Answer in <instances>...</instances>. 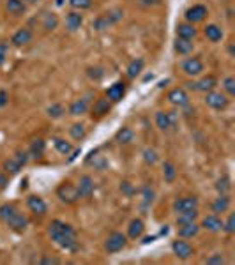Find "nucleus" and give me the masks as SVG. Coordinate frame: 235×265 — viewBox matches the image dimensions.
Listing matches in <instances>:
<instances>
[{"mask_svg":"<svg viewBox=\"0 0 235 265\" xmlns=\"http://www.w3.org/2000/svg\"><path fill=\"white\" fill-rule=\"evenodd\" d=\"M122 18H124V11L122 9H111V11H108V13L101 14V16H98L94 20L92 28L98 32H103L106 30V28H110V26H113L115 23H119Z\"/></svg>","mask_w":235,"mask_h":265,"instance_id":"nucleus-2","label":"nucleus"},{"mask_svg":"<svg viewBox=\"0 0 235 265\" xmlns=\"http://www.w3.org/2000/svg\"><path fill=\"white\" fill-rule=\"evenodd\" d=\"M57 5H62V0H57Z\"/></svg>","mask_w":235,"mask_h":265,"instance_id":"nucleus-59","label":"nucleus"},{"mask_svg":"<svg viewBox=\"0 0 235 265\" xmlns=\"http://www.w3.org/2000/svg\"><path fill=\"white\" fill-rule=\"evenodd\" d=\"M175 124V113L173 111H156V126L161 131H168Z\"/></svg>","mask_w":235,"mask_h":265,"instance_id":"nucleus-15","label":"nucleus"},{"mask_svg":"<svg viewBox=\"0 0 235 265\" xmlns=\"http://www.w3.org/2000/svg\"><path fill=\"white\" fill-rule=\"evenodd\" d=\"M13 159L20 164V166L23 168V166H25V164L28 163V159H30V156H28L27 150H16V154L13 156Z\"/></svg>","mask_w":235,"mask_h":265,"instance_id":"nucleus-45","label":"nucleus"},{"mask_svg":"<svg viewBox=\"0 0 235 265\" xmlns=\"http://www.w3.org/2000/svg\"><path fill=\"white\" fill-rule=\"evenodd\" d=\"M133 140H134V132L131 128H120L115 132V141L120 143V145H129Z\"/></svg>","mask_w":235,"mask_h":265,"instance_id":"nucleus-30","label":"nucleus"},{"mask_svg":"<svg viewBox=\"0 0 235 265\" xmlns=\"http://www.w3.org/2000/svg\"><path fill=\"white\" fill-rule=\"evenodd\" d=\"M20 170H22V166H20L13 158L4 161V172L7 173V175H16V173H20Z\"/></svg>","mask_w":235,"mask_h":265,"instance_id":"nucleus-40","label":"nucleus"},{"mask_svg":"<svg viewBox=\"0 0 235 265\" xmlns=\"http://www.w3.org/2000/svg\"><path fill=\"white\" fill-rule=\"evenodd\" d=\"M53 147L58 154H62V156H69L73 152L71 141H66L64 138H53Z\"/></svg>","mask_w":235,"mask_h":265,"instance_id":"nucleus-34","label":"nucleus"},{"mask_svg":"<svg viewBox=\"0 0 235 265\" xmlns=\"http://www.w3.org/2000/svg\"><path fill=\"white\" fill-rule=\"evenodd\" d=\"M57 198L60 200L66 205H73L80 200V194H78V189H76V184L73 182H62V184L57 187Z\"/></svg>","mask_w":235,"mask_h":265,"instance_id":"nucleus-3","label":"nucleus"},{"mask_svg":"<svg viewBox=\"0 0 235 265\" xmlns=\"http://www.w3.org/2000/svg\"><path fill=\"white\" fill-rule=\"evenodd\" d=\"M7 103H9V94L5 92V90H0V108L7 106Z\"/></svg>","mask_w":235,"mask_h":265,"instance_id":"nucleus-52","label":"nucleus"},{"mask_svg":"<svg viewBox=\"0 0 235 265\" xmlns=\"http://www.w3.org/2000/svg\"><path fill=\"white\" fill-rule=\"evenodd\" d=\"M126 96V83L124 81H115L106 88V99L110 103H120Z\"/></svg>","mask_w":235,"mask_h":265,"instance_id":"nucleus-14","label":"nucleus"},{"mask_svg":"<svg viewBox=\"0 0 235 265\" xmlns=\"http://www.w3.org/2000/svg\"><path fill=\"white\" fill-rule=\"evenodd\" d=\"M87 110H89L87 99H76L69 105V115H73V117H81L83 113H87Z\"/></svg>","mask_w":235,"mask_h":265,"instance_id":"nucleus-29","label":"nucleus"},{"mask_svg":"<svg viewBox=\"0 0 235 265\" xmlns=\"http://www.w3.org/2000/svg\"><path fill=\"white\" fill-rule=\"evenodd\" d=\"M57 26H58V18H57V14L46 13L45 16H43V28H45V30L52 32V30H55Z\"/></svg>","mask_w":235,"mask_h":265,"instance_id":"nucleus-37","label":"nucleus"},{"mask_svg":"<svg viewBox=\"0 0 235 265\" xmlns=\"http://www.w3.org/2000/svg\"><path fill=\"white\" fill-rule=\"evenodd\" d=\"M223 230H225L226 234H234L235 232V214L232 212V214H228V217H226V221H223Z\"/></svg>","mask_w":235,"mask_h":265,"instance_id":"nucleus-46","label":"nucleus"},{"mask_svg":"<svg viewBox=\"0 0 235 265\" xmlns=\"http://www.w3.org/2000/svg\"><path fill=\"white\" fill-rule=\"evenodd\" d=\"M111 110V103L108 99H98V101H94L92 105V117L96 119H101L104 115H108Z\"/></svg>","mask_w":235,"mask_h":265,"instance_id":"nucleus-25","label":"nucleus"},{"mask_svg":"<svg viewBox=\"0 0 235 265\" xmlns=\"http://www.w3.org/2000/svg\"><path fill=\"white\" fill-rule=\"evenodd\" d=\"M205 105L216 111H221V110H226V108H228V105H230V97L223 92L210 90V92H205Z\"/></svg>","mask_w":235,"mask_h":265,"instance_id":"nucleus-5","label":"nucleus"},{"mask_svg":"<svg viewBox=\"0 0 235 265\" xmlns=\"http://www.w3.org/2000/svg\"><path fill=\"white\" fill-rule=\"evenodd\" d=\"M27 207L30 209L36 216H45L46 211H48V205H46V202L41 196H37V194H30L27 198Z\"/></svg>","mask_w":235,"mask_h":265,"instance_id":"nucleus-17","label":"nucleus"},{"mask_svg":"<svg viewBox=\"0 0 235 265\" xmlns=\"http://www.w3.org/2000/svg\"><path fill=\"white\" fill-rule=\"evenodd\" d=\"M126 246H128V235L122 234V232H113L104 240V249L110 255H115V253L122 251Z\"/></svg>","mask_w":235,"mask_h":265,"instance_id":"nucleus-4","label":"nucleus"},{"mask_svg":"<svg viewBox=\"0 0 235 265\" xmlns=\"http://www.w3.org/2000/svg\"><path fill=\"white\" fill-rule=\"evenodd\" d=\"M172 251L179 260H189L195 255V247L191 246L187 240H184V238H177V240L172 242Z\"/></svg>","mask_w":235,"mask_h":265,"instance_id":"nucleus-6","label":"nucleus"},{"mask_svg":"<svg viewBox=\"0 0 235 265\" xmlns=\"http://www.w3.org/2000/svg\"><path fill=\"white\" fill-rule=\"evenodd\" d=\"M173 212L179 214V212H186V211H193V209H198V198L196 196H181L173 202L172 205Z\"/></svg>","mask_w":235,"mask_h":265,"instance_id":"nucleus-10","label":"nucleus"},{"mask_svg":"<svg viewBox=\"0 0 235 265\" xmlns=\"http://www.w3.org/2000/svg\"><path fill=\"white\" fill-rule=\"evenodd\" d=\"M23 2H25V4H37L39 0H23Z\"/></svg>","mask_w":235,"mask_h":265,"instance_id":"nucleus-58","label":"nucleus"},{"mask_svg":"<svg viewBox=\"0 0 235 265\" xmlns=\"http://www.w3.org/2000/svg\"><path fill=\"white\" fill-rule=\"evenodd\" d=\"M143 5H147V7H151V5H157L161 2V0H140Z\"/></svg>","mask_w":235,"mask_h":265,"instance_id":"nucleus-55","label":"nucleus"},{"mask_svg":"<svg viewBox=\"0 0 235 265\" xmlns=\"http://www.w3.org/2000/svg\"><path fill=\"white\" fill-rule=\"evenodd\" d=\"M166 234H168V226L164 225V226H163V228H161V232H159V235H166Z\"/></svg>","mask_w":235,"mask_h":265,"instance_id":"nucleus-57","label":"nucleus"},{"mask_svg":"<svg viewBox=\"0 0 235 265\" xmlns=\"http://www.w3.org/2000/svg\"><path fill=\"white\" fill-rule=\"evenodd\" d=\"M200 228L207 230V232H212V234H216V232H221L223 230V219L217 214H209V216H205L204 219H202V225H200Z\"/></svg>","mask_w":235,"mask_h":265,"instance_id":"nucleus-16","label":"nucleus"},{"mask_svg":"<svg viewBox=\"0 0 235 265\" xmlns=\"http://www.w3.org/2000/svg\"><path fill=\"white\" fill-rule=\"evenodd\" d=\"M48 235L52 237L57 246H60L64 251L76 253L78 251V238H76V230L69 223H64L60 219H53L48 226Z\"/></svg>","mask_w":235,"mask_h":265,"instance_id":"nucleus-1","label":"nucleus"},{"mask_svg":"<svg viewBox=\"0 0 235 265\" xmlns=\"http://www.w3.org/2000/svg\"><path fill=\"white\" fill-rule=\"evenodd\" d=\"M209 11L205 5L202 4H195L191 5L189 9H186V13H184V16H186V22L191 23V25H195V23H202L205 22V18H207Z\"/></svg>","mask_w":235,"mask_h":265,"instance_id":"nucleus-7","label":"nucleus"},{"mask_svg":"<svg viewBox=\"0 0 235 265\" xmlns=\"http://www.w3.org/2000/svg\"><path fill=\"white\" fill-rule=\"evenodd\" d=\"M173 50L179 55H189L193 50H195V43L191 39H182V37H177L175 43H173Z\"/></svg>","mask_w":235,"mask_h":265,"instance_id":"nucleus-28","label":"nucleus"},{"mask_svg":"<svg viewBox=\"0 0 235 265\" xmlns=\"http://www.w3.org/2000/svg\"><path fill=\"white\" fill-rule=\"evenodd\" d=\"M32 37H34V34H32L30 28H20L11 37V44H13L14 48H23V46L32 43Z\"/></svg>","mask_w":235,"mask_h":265,"instance_id":"nucleus-13","label":"nucleus"},{"mask_svg":"<svg viewBox=\"0 0 235 265\" xmlns=\"http://www.w3.org/2000/svg\"><path fill=\"white\" fill-rule=\"evenodd\" d=\"M39 264H60V260L58 258H53V256H43V258H39Z\"/></svg>","mask_w":235,"mask_h":265,"instance_id":"nucleus-53","label":"nucleus"},{"mask_svg":"<svg viewBox=\"0 0 235 265\" xmlns=\"http://www.w3.org/2000/svg\"><path fill=\"white\" fill-rule=\"evenodd\" d=\"M198 219V209H193V211H186V212H179L177 214V226L181 225H186V223H193V221Z\"/></svg>","mask_w":235,"mask_h":265,"instance_id":"nucleus-31","label":"nucleus"},{"mask_svg":"<svg viewBox=\"0 0 235 265\" xmlns=\"http://www.w3.org/2000/svg\"><path fill=\"white\" fill-rule=\"evenodd\" d=\"M27 152H28V156H30L32 159H41L46 152L45 140H43V138H36V140L30 143V147H28Z\"/></svg>","mask_w":235,"mask_h":265,"instance_id":"nucleus-26","label":"nucleus"},{"mask_svg":"<svg viewBox=\"0 0 235 265\" xmlns=\"http://www.w3.org/2000/svg\"><path fill=\"white\" fill-rule=\"evenodd\" d=\"M69 5L75 11H85V9L92 7V0H69Z\"/></svg>","mask_w":235,"mask_h":265,"instance_id":"nucleus-43","label":"nucleus"},{"mask_svg":"<svg viewBox=\"0 0 235 265\" xmlns=\"http://www.w3.org/2000/svg\"><path fill=\"white\" fill-rule=\"evenodd\" d=\"M9 177H11V175H7L5 172L0 173V189H2V191H4L5 187L9 186Z\"/></svg>","mask_w":235,"mask_h":265,"instance_id":"nucleus-51","label":"nucleus"},{"mask_svg":"<svg viewBox=\"0 0 235 265\" xmlns=\"http://www.w3.org/2000/svg\"><path fill=\"white\" fill-rule=\"evenodd\" d=\"M46 113H48V117H52V119H60V117H64L66 110H64V106L60 105V103H55V105L48 106Z\"/></svg>","mask_w":235,"mask_h":265,"instance_id":"nucleus-39","label":"nucleus"},{"mask_svg":"<svg viewBox=\"0 0 235 265\" xmlns=\"http://www.w3.org/2000/svg\"><path fill=\"white\" fill-rule=\"evenodd\" d=\"M69 134H71L73 140L81 141L85 136H87V129H85V126H83V124H81V122L73 124L71 128H69Z\"/></svg>","mask_w":235,"mask_h":265,"instance_id":"nucleus-36","label":"nucleus"},{"mask_svg":"<svg viewBox=\"0 0 235 265\" xmlns=\"http://www.w3.org/2000/svg\"><path fill=\"white\" fill-rule=\"evenodd\" d=\"M142 196H143V205H151L152 202H154V198H156V193H154V189L152 187H149V186H145L142 189Z\"/></svg>","mask_w":235,"mask_h":265,"instance_id":"nucleus-44","label":"nucleus"},{"mask_svg":"<svg viewBox=\"0 0 235 265\" xmlns=\"http://www.w3.org/2000/svg\"><path fill=\"white\" fill-rule=\"evenodd\" d=\"M76 189H78V194L80 198H90L96 191V182L90 175H81L80 182L76 184Z\"/></svg>","mask_w":235,"mask_h":265,"instance_id":"nucleus-9","label":"nucleus"},{"mask_svg":"<svg viewBox=\"0 0 235 265\" xmlns=\"http://www.w3.org/2000/svg\"><path fill=\"white\" fill-rule=\"evenodd\" d=\"M5 9L13 16H23L27 11V4L23 0H5Z\"/></svg>","mask_w":235,"mask_h":265,"instance_id":"nucleus-27","label":"nucleus"},{"mask_svg":"<svg viewBox=\"0 0 235 265\" xmlns=\"http://www.w3.org/2000/svg\"><path fill=\"white\" fill-rule=\"evenodd\" d=\"M16 211H18V209L14 207L13 203H2V205H0V221L5 223Z\"/></svg>","mask_w":235,"mask_h":265,"instance_id":"nucleus-38","label":"nucleus"},{"mask_svg":"<svg viewBox=\"0 0 235 265\" xmlns=\"http://www.w3.org/2000/svg\"><path fill=\"white\" fill-rule=\"evenodd\" d=\"M204 34L210 43H219V41H223V37H225L223 28L219 25H216V23H209L204 28Z\"/></svg>","mask_w":235,"mask_h":265,"instance_id":"nucleus-23","label":"nucleus"},{"mask_svg":"<svg viewBox=\"0 0 235 265\" xmlns=\"http://www.w3.org/2000/svg\"><path fill=\"white\" fill-rule=\"evenodd\" d=\"M87 75H89L90 80L99 81V80L104 76V71H103V67H89V69H87Z\"/></svg>","mask_w":235,"mask_h":265,"instance_id":"nucleus-47","label":"nucleus"},{"mask_svg":"<svg viewBox=\"0 0 235 265\" xmlns=\"http://www.w3.org/2000/svg\"><path fill=\"white\" fill-rule=\"evenodd\" d=\"M205 264L207 265H221V264H225V258H223L221 253H214L212 256L205 258Z\"/></svg>","mask_w":235,"mask_h":265,"instance_id":"nucleus-48","label":"nucleus"},{"mask_svg":"<svg viewBox=\"0 0 235 265\" xmlns=\"http://www.w3.org/2000/svg\"><path fill=\"white\" fill-rule=\"evenodd\" d=\"M182 71L187 76H198L204 73V62L200 60L198 57H189L182 62Z\"/></svg>","mask_w":235,"mask_h":265,"instance_id":"nucleus-11","label":"nucleus"},{"mask_svg":"<svg viewBox=\"0 0 235 265\" xmlns=\"http://www.w3.org/2000/svg\"><path fill=\"white\" fill-rule=\"evenodd\" d=\"M143 66H145L143 58H133V60L129 62V66H128V69H126V73H128L129 78H136V76L143 71Z\"/></svg>","mask_w":235,"mask_h":265,"instance_id":"nucleus-32","label":"nucleus"},{"mask_svg":"<svg viewBox=\"0 0 235 265\" xmlns=\"http://www.w3.org/2000/svg\"><path fill=\"white\" fill-rule=\"evenodd\" d=\"M232 205V200H230V194H219L217 198H214V202L210 203V211L212 214H223V212H228Z\"/></svg>","mask_w":235,"mask_h":265,"instance_id":"nucleus-18","label":"nucleus"},{"mask_svg":"<svg viewBox=\"0 0 235 265\" xmlns=\"http://www.w3.org/2000/svg\"><path fill=\"white\" fill-rule=\"evenodd\" d=\"M216 87H217V80L216 76L212 75H207L202 80H198V81H195L196 92H210V90H214Z\"/></svg>","mask_w":235,"mask_h":265,"instance_id":"nucleus-21","label":"nucleus"},{"mask_svg":"<svg viewBox=\"0 0 235 265\" xmlns=\"http://www.w3.org/2000/svg\"><path fill=\"white\" fill-rule=\"evenodd\" d=\"M168 101L172 103L173 106H179V108H186L189 106V96L182 87L172 88L168 92Z\"/></svg>","mask_w":235,"mask_h":265,"instance_id":"nucleus-12","label":"nucleus"},{"mask_svg":"<svg viewBox=\"0 0 235 265\" xmlns=\"http://www.w3.org/2000/svg\"><path fill=\"white\" fill-rule=\"evenodd\" d=\"M5 58H7V43L2 41V43H0V66L5 62Z\"/></svg>","mask_w":235,"mask_h":265,"instance_id":"nucleus-50","label":"nucleus"},{"mask_svg":"<svg viewBox=\"0 0 235 265\" xmlns=\"http://www.w3.org/2000/svg\"><path fill=\"white\" fill-rule=\"evenodd\" d=\"M157 159H159V156H157V152H156L154 149H145V150H143V161H145V164H151V166H154V164L157 163Z\"/></svg>","mask_w":235,"mask_h":265,"instance_id":"nucleus-41","label":"nucleus"},{"mask_svg":"<svg viewBox=\"0 0 235 265\" xmlns=\"http://www.w3.org/2000/svg\"><path fill=\"white\" fill-rule=\"evenodd\" d=\"M80 154H81V150H80V149H76L75 152H73V156H71V158H69V161H75V159L78 158V156H80Z\"/></svg>","mask_w":235,"mask_h":265,"instance_id":"nucleus-56","label":"nucleus"},{"mask_svg":"<svg viewBox=\"0 0 235 265\" xmlns=\"http://www.w3.org/2000/svg\"><path fill=\"white\" fill-rule=\"evenodd\" d=\"M145 234V223H143L140 217H134V219L129 221V226H128V238H131V240H136V238H140L142 235Z\"/></svg>","mask_w":235,"mask_h":265,"instance_id":"nucleus-19","label":"nucleus"},{"mask_svg":"<svg viewBox=\"0 0 235 265\" xmlns=\"http://www.w3.org/2000/svg\"><path fill=\"white\" fill-rule=\"evenodd\" d=\"M216 191L219 194H228L232 191V181L228 175H221L216 181Z\"/></svg>","mask_w":235,"mask_h":265,"instance_id":"nucleus-35","label":"nucleus"},{"mask_svg":"<svg viewBox=\"0 0 235 265\" xmlns=\"http://www.w3.org/2000/svg\"><path fill=\"white\" fill-rule=\"evenodd\" d=\"M83 25V14H80V11H69L66 16V26L69 32L80 30Z\"/></svg>","mask_w":235,"mask_h":265,"instance_id":"nucleus-20","label":"nucleus"},{"mask_svg":"<svg viewBox=\"0 0 235 265\" xmlns=\"http://www.w3.org/2000/svg\"><path fill=\"white\" fill-rule=\"evenodd\" d=\"M198 232H200V225L196 223V221L177 226V234H179V237H181V238H193V237H196V235H198Z\"/></svg>","mask_w":235,"mask_h":265,"instance_id":"nucleus-24","label":"nucleus"},{"mask_svg":"<svg viewBox=\"0 0 235 265\" xmlns=\"http://www.w3.org/2000/svg\"><path fill=\"white\" fill-rule=\"evenodd\" d=\"M198 30L195 28V25H191V23H179L177 28H175V35L177 37H182V39H195Z\"/></svg>","mask_w":235,"mask_h":265,"instance_id":"nucleus-22","label":"nucleus"},{"mask_svg":"<svg viewBox=\"0 0 235 265\" xmlns=\"http://www.w3.org/2000/svg\"><path fill=\"white\" fill-rule=\"evenodd\" d=\"M5 225H7V228H9L11 232H14V234H23V232L28 228V217L16 211L9 219L5 221Z\"/></svg>","mask_w":235,"mask_h":265,"instance_id":"nucleus-8","label":"nucleus"},{"mask_svg":"<svg viewBox=\"0 0 235 265\" xmlns=\"http://www.w3.org/2000/svg\"><path fill=\"white\" fill-rule=\"evenodd\" d=\"M163 179L164 182H168V184H172V182L177 179V168H175V164H173L172 161H164L163 163Z\"/></svg>","mask_w":235,"mask_h":265,"instance_id":"nucleus-33","label":"nucleus"},{"mask_svg":"<svg viewBox=\"0 0 235 265\" xmlns=\"http://www.w3.org/2000/svg\"><path fill=\"white\" fill-rule=\"evenodd\" d=\"M120 191H122L126 196H133V194L136 193V189L133 187V184H131V182H128V181L120 182Z\"/></svg>","mask_w":235,"mask_h":265,"instance_id":"nucleus-49","label":"nucleus"},{"mask_svg":"<svg viewBox=\"0 0 235 265\" xmlns=\"http://www.w3.org/2000/svg\"><path fill=\"white\" fill-rule=\"evenodd\" d=\"M142 237H143V235H142ZM156 238H157V235H145V237H143V240H142V244H152Z\"/></svg>","mask_w":235,"mask_h":265,"instance_id":"nucleus-54","label":"nucleus"},{"mask_svg":"<svg viewBox=\"0 0 235 265\" xmlns=\"http://www.w3.org/2000/svg\"><path fill=\"white\" fill-rule=\"evenodd\" d=\"M223 88H225V92L228 97L235 96V78L234 76H226V78L223 80Z\"/></svg>","mask_w":235,"mask_h":265,"instance_id":"nucleus-42","label":"nucleus"}]
</instances>
